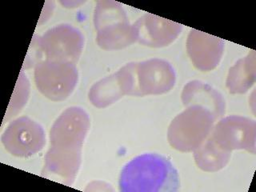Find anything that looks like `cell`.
<instances>
[{"label": "cell", "instance_id": "obj_1", "mask_svg": "<svg viewBox=\"0 0 256 192\" xmlns=\"http://www.w3.org/2000/svg\"><path fill=\"white\" fill-rule=\"evenodd\" d=\"M180 186L178 172L172 162L158 154H144L122 168L120 178L122 192H172Z\"/></svg>", "mask_w": 256, "mask_h": 192}, {"label": "cell", "instance_id": "obj_2", "mask_svg": "<svg viewBox=\"0 0 256 192\" xmlns=\"http://www.w3.org/2000/svg\"><path fill=\"white\" fill-rule=\"evenodd\" d=\"M216 121L209 110L198 106H189L170 124L169 144L180 152H194L210 136Z\"/></svg>", "mask_w": 256, "mask_h": 192}, {"label": "cell", "instance_id": "obj_3", "mask_svg": "<svg viewBox=\"0 0 256 192\" xmlns=\"http://www.w3.org/2000/svg\"><path fill=\"white\" fill-rule=\"evenodd\" d=\"M97 42L105 50H118L136 42L133 25H130L121 4L101 1L94 10Z\"/></svg>", "mask_w": 256, "mask_h": 192}, {"label": "cell", "instance_id": "obj_4", "mask_svg": "<svg viewBox=\"0 0 256 192\" xmlns=\"http://www.w3.org/2000/svg\"><path fill=\"white\" fill-rule=\"evenodd\" d=\"M36 86L44 96L54 101L68 98L76 88L78 72L74 64L46 60L36 66Z\"/></svg>", "mask_w": 256, "mask_h": 192}, {"label": "cell", "instance_id": "obj_5", "mask_svg": "<svg viewBox=\"0 0 256 192\" xmlns=\"http://www.w3.org/2000/svg\"><path fill=\"white\" fill-rule=\"evenodd\" d=\"M216 144L222 150L232 153L234 150L256 152V122L240 116L222 118L214 126L210 133Z\"/></svg>", "mask_w": 256, "mask_h": 192}, {"label": "cell", "instance_id": "obj_6", "mask_svg": "<svg viewBox=\"0 0 256 192\" xmlns=\"http://www.w3.org/2000/svg\"><path fill=\"white\" fill-rule=\"evenodd\" d=\"M90 128V118L80 108H68L60 116L50 132L52 146L81 152Z\"/></svg>", "mask_w": 256, "mask_h": 192}, {"label": "cell", "instance_id": "obj_7", "mask_svg": "<svg viewBox=\"0 0 256 192\" xmlns=\"http://www.w3.org/2000/svg\"><path fill=\"white\" fill-rule=\"evenodd\" d=\"M174 68L160 58L148 60L134 65V96L161 94L169 92L176 84Z\"/></svg>", "mask_w": 256, "mask_h": 192}, {"label": "cell", "instance_id": "obj_8", "mask_svg": "<svg viewBox=\"0 0 256 192\" xmlns=\"http://www.w3.org/2000/svg\"><path fill=\"white\" fill-rule=\"evenodd\" d=\"M2 142L10 154L28 157L42 150L46 138L40 124L28 117H21L8 126L2 134Z\"/></svg>", "mask_w": 256, "mask_h": 192}, {"label": "cell", "instance_id": "obj_9", "mask_svg": "<svg viewBox=\"0 0 256 192\" xmlns=\"http://www.w3.org/2000/svg\"><path fill=\"white\" fill-rule=\"evenodd\" d=\"M84 38L80 30L70 25H60L46 32L40 40V46L46 60L74 64L84 48Z\"/></svg>", "mask_w": 256, "mask_h": 192}, {"label": "cell", "instance_id": "obj_10", "mask_svg": "<svg viewBox=\"0 0 256 192\" xmlns=\"http://www.w3.org/2000/svg\"><path fill=\"white\" fill-rule=\"evenodd\" d=\"M134 65L128 64L112 76L96 82L90 88L89 100L94 106L106 108L125 94L132 96L134 88Z\"/></svg>", "mask_w": 256, "mask_h": 192}, {"label": "cell", "instance_id": "obj_11", "mask_svg": "<svg viewBox=\"0 0 256 192\" xmlns=\"http://www.w3.org/2000/svg\"><path fill=\"white\" fill-rule=\"evenodd\" d=\"M182 29L181 24L152 14H145L133 25L136 41L152 48L168 46Z\"/></svg>", "mask_w": 256, "mask_h": 192}, {"label": "cell", "instance_id": "obj_12", "mask_svg": "<svg viewBox=\"0 0 256 192\" xmlns=\"http://www.w3.org/2000/svg\"><path fill=\"white\" fill-rule=\"evenodd\" d=\"M190 60L198 70L210 72L220 64L224 50L222 38L192 29L186 41Z\"/></svg>", "mask_w": 256, "mask_h": 192}, {"label": "cell", "instance_id": "obj_13", "mask_svg": "<svg viewBox=\"0 0 256 192\" xmlns=\"http://www.w3.org/2000/svg\"><path fill=\"white\" fill-rule=\"evenodd\" d=\"M182 101L185 106H198L209 110L216 120L222 118L226 110V104L222 94L206 82L194 80L185 85Z\"/></svg>", "mask_w": 256, "mask_h": 192}, {"label": "cell", "instance_id": "obj_14", "mask_svg": "<svg viewBox=\"0 0 256 192\" xmlns=\"http://www.w3.org/2000/svg\"><path fill=\"white\" fill-rule=\"evenodd\" d=\"M81 164V152H72L52 146L45 157L44 174L70 185L76 178Z\"/></svg>", "mask_w": 256, "mask_h": 192}, {"label": "cell", "instance_id": "obj_15", "mask_svg": "<svg viewBox=\"0 0 256 192\" xmlns=\"http://www.w3.org/2000/svg\"><path fill=\"white\" fill-rule=\"evenodd\" d=\"M256 52H252L240 58L230 68L226 80V88L232 94L246 93L256 82Z\"/></svg>", "mask_w": 256, "mask_h": 192}, {"label": "cell", "instance_id": "obj_16", "mask_svg": "<svg viewBox=\"0 0 256 192\" xmlns=\"http://www.w3.org/2000/svg\"><path fill=\"white\" fill-rule=\"evenodd\" d=\"M230 152L222 150L216 144L212 136L194 150L196 164L201 170L216 172L226 166L230 158Z\"/></svg>", "mask_w": 256, "mask_h": 192}]
</instances>
